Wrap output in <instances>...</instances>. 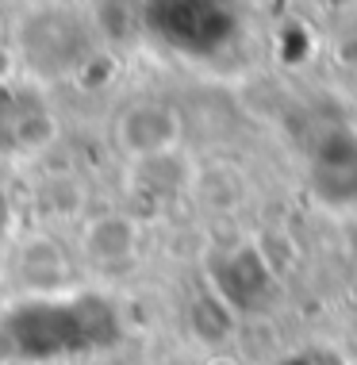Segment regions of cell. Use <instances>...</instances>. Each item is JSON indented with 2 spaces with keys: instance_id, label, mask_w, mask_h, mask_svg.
I'll list each match as a JSON object with an SVG mask.
<instances>
[{
  "instance_id": "cell-1",
  "label": "cell",
  "mask_w": 357,
  "mask_h": 365,
  "mask_svg": "<svg viewBox=\"0 0 357 365\" xmlns=\"http://www.w3.org/2000/svg\"><path fill=\"white\" fill-rule=\"evenodd\" d=\"M311 189L331 208L357 204V135L326 131L311 154Z\"/></svg>"
},
{
  "instance_id": "cell-2",
  "label": "cell",
  "mask_w": 357,
  "mask_h": 365,
  "mask_svg": "<svg viewBox=\"0 0 357 365\" xmlns=\"http://www.w3.org/2000/svg\"><path fill=\"white\" fill-rule=\"evenodd\" d=\"M227 273L231 281H219L223 284V300L234 304V308H262L273 292V277L265 269V258L254 250V246H242L227 258Z\"/></svg>"
},
{
  "instance_id": "cell-3",
  "label": "cell",
  "mask_w": 357,
  "mask_h": 365,
  "mask_svg": "<svg viewBox=\"0 0 357 365\" xmlns=\"http://www.w3.org/2000/svg\"><path fill=\"white\" fill-rule=\"evenodd\" d=\"M135 242V231L127 220H115V215H108L88 231V254L93 258H123L127 250H131Z\"/></svg>"
},
{
  "instance_id": "cell-4",
  "label": "cell",
  "mask_w": 357,
  "mask_h": 365,
  "mask_svg": "<svg viewBox=\"0 0 357 365\" xmlns=\"http://www.w3.org/2000/svg\"><path fill=\"white\" fill-rule=\"evenodd\" d=\"M289 365H338V361H334V354H300Z\"/></svg>"
},
{
  "instance_id": "cell-5",
  "label": "cell",
  "mask_w": 357,
  "mask_h": 365,
  "mask_svg": "<svg viewBox=\"0 0 357 365\" xmlns=\"http://www.w3.org/2000/svg\"><path fill=\"white\" fill-rule=\"evenodd\" d=\"M0 31H4V24H0Z\"/></svg>"
}]
</instances>
